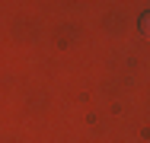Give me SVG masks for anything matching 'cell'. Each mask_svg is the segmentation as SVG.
Listing matches in <instances>:
<instances>
[{
  "instance_id": "obj_1",
  "label": "cell",
  "mask_w": 150,
  "mask_h": 143,
  "mask_svg": "<svg viewBox=\"0 0 150 143\" xmlns=\"http://www.w3.org/2000/svg\"><path fill=\"white\" fill-rule=\"evenodd\" d=\"M141 32H144V35H147V38H150V13H147V16H144V19H141Z\"/></svg>"
}]
</instances>
